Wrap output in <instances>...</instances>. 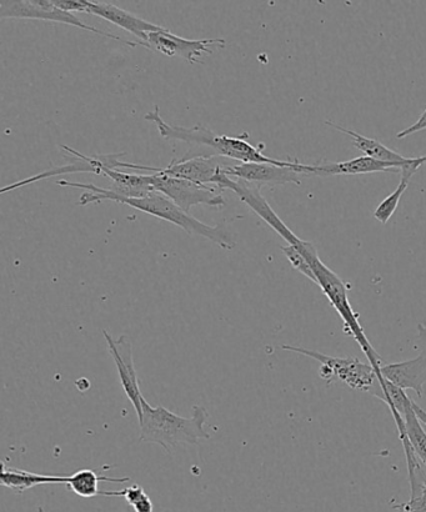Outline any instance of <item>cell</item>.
Instances as JSON below:
<instances>
[{"label": "cell", "instance_id": "obj_5", "mask_svg": "<svg viewBox=\"0 0 426 512\" xmlns=\"http://www.w3.org/2000/svg\"><path fill=\"white\" fill-rule=\"evenodd\" d=\"M282 349L290 351V353L308 356L322 364L319 375L328 384L333 381H342L350 389L372 393L375 383H378V374L374 366L362 363L357 358H335V356L319 353V351L293 345H283Z\"/></svg>", "mask_w": 426, "mask_h": 512}, {"label": "cell", "instance_id": "obj_20", "mask_svg": "<svg viewBox=\"0 0 426 512\" xmlns=\"http://www.w3.org/2000/svg\"><path fill=\"white\" fill-rule=\"evenodd\" d=\"M403 419L405 423V435H407L409 444L412 446L415 455L418 456L420 463L426 466V433L422 421H420L417 414H415L413 404L405 411Z\"/></svg>", "mask_w": 426, "mask_h": 512}, {"label": "cell", "instance_id": "obj_21", "mask_svg": "<svg viewBox=\"0 0 426 512\" xmlns=\"http://www.w3.org/2000/svg\"><path fill=\"white\" fill-rule=\"evenodd\" d=\"M282 252L287 256L289 263L292 264L295 270H298L300 274L307 276L309 280L317 284V278H315L312 266H310L308 260L304 258V255L297 248L293 247V245H287V247H282Z\"/></svg>", "mask_w": 426, "mask_h": 512}, {"label": "cell", "instance_id": "obj_6", "mask_svg": "<svg viewBox=\"0 0 426 512\" xmlns=\"http://www.w3.org/2000/svg\"><path fill=\"white\" fill-rule=\"evenodd\" d=\"M0 18L47 20V22L73 25V27L87 30V32L118 40V42L129 45V47L132 48L142 45V47L150 49L147 43L132 42V40L124 39L118 37V35L90 27V25L85 24L83 20H80L77 15L64 12V10L55 7L52 0H20V2H14V0H12V2H0Z\"/></svg>", "mask_w": 426, "mask_h": 512}, {"label": "cell", "instance_id": "obj_27", "mask_svg": "<svg viewBox=\"0 0 426 512\" xmlns=\"http://www.w3.org/2000/svg\"><path fill=\"white\" fill-rule=\"evenodd\" d=\"M413 409L415 411V414H417L418 419L422 421V424L426 426V411L422 408V406H419L415 401L413 400Z\"/></svg>", "mask_w": 426, "mask_h": 512}, {"label": "cell", "instance_id": "obj_18", "mask_svg": "<svg viewBox=\"0 0 426 512\" xmlns=\"http://www.w3.org/2000/svg\"><path fill=\"white\" fill-rule=\"evenodd\" d=\"M130 478H107V476L99 475L97 470L82 469L69 475L67 488L72 490L75 495L83 499H92L100 496L102 491L99 490V483L124 484L128 483Z\"/></svg>", "mask_w": 426, "mask_h": 512}, {"label": "cell", "instance_id": "obj_19", "mask_svg": "<svg viewBox=\"0 0 426 512\" xmlns=\"http://www.w3.org/2000/svg\"><path fill=\"white\" fill-rule=\"evenodd\" d=\"M424 164H426V155L425 157L415 158L412 164H408L407 167L400 170L402 179H400L399 187L393 194H390L387 199H384L377 209H375V219L379 220L382 224H387L389 222L390 218H392L394 213L397 212L400 200H402L404 193L407 192L409 180L412 179L413 175L417 173L418 169L423 167Z\"/></svg>", "mask_w": 426, "mask_h": 512}, {"label": "cell", "instance_id": "obj_9", "mask_svg": "<svg viewBox=\"0 0 426 512\" xmlns=\"http://www.w3.org/2000/svg\"><path fill=\"white\" fill-rule=\"evenodd\" d=\"M105 341H107L109 353L113 356L114 363L117 365L120 384L124 393L127 394L130 403L134 406L138 421L142 419L144 396L140 391L137 370H135L133 359V345L128 336L122 335L114 339L107 330H103Z\"/></svg>", "mask_w": 426, "mask_h": 512}, {"label": "cell", "instance_id": "obj_10", "mask_svg": "<svg viewBox=\"0 0 426 512\" xmlns=\"http://www.w3.org/2000/svg\"><path fill=\"white\" fill-rule=\"evenodd\" d=\"M147 44L167 57H180L190 64H197L202 54H213L212 47L224 48V39H185L170 32L169 29L149 33Z\"/></svg>", "mask_w": 426, "mask_h": 512}, {"label": "cell", "instance_id": "obj_17", "mask_svg": "<svg viewBox=\"0 0 426 512\" xmlns=\"http://www.w3.org/2000/svg\"><path fill=\"white\" fill-rule=\"evenodd\" d=\"M325 124L329 125V127L339 130V132L349 135V137L353 139L354 147L359 149L360 152H363L365 157H369L375 160H379V162L385 163H408L410 160V158H405L402 154L394 152V150L385 147V145L378 142V140L364 137L362 134L353 132V130H349L344 127H340V125L329 122V120H325Z\"/></svg>", "mask_w": 426, "mask_h": 512}, {"label": "cell", "instance_id": "obj_3", "mask_svg": "<svg viewBox=\"0 0 426 512\" xmlns=\"http://www.w3.org/2000/svg\"><path fill=\"white\" fill-rule=\"evenodd\" d=\"M142 406L143 415L139 421L142 443L157 444L170 454L180 444L197 445L200 440L210 439L205 430L209 414L203 406H193L192 418H183L162 405L154 408L145 398Z\"/></svg>", "mask_w": 426, "mask_h": 512}, {"label": "cell", "instance_id": "obj_4", "mask_svg": "<svg viewBox=\"0 0 426 512\" xmlns=\"http://www.w3.org/2000/svg\"><path fill=\"white\" fill-rule=\"evenodd\" d=\"M293 247L297 248L312 266L315 278H317V285L322 289L323 294L327 296L330 304L333 305V308L337 310L343 320L345 333L353 336L360 349L367 356L369 364L373 365L375 370H379L382 366V358H380L377 350L373 348V345L369 343L363 326L359 323V316L350 305L347 284L323 263L313 243L304 242L299 238L297 243L293 244Z\"/></svg>", "mask_w": 426, "mask_h": 512}, {"label": "cell", "instance_id": "obj_2", "mask_svg": "<svg viewBox=\"0 0 426 512\" xmlns=\"http://www.w3.org/2000/svg\"><path fill=\"white\" fill-rule=\"evenodd\" d=\"M145 120L153 123L158 128L160 137L167 140H180L184 143L205 145L213 149L219 157L237 160L240 163H264L279 165V167L295 168L297 162H283L263 154L264 145L254 147L248 142L249 134L244 133L240 137H229L214 133L202 124L194 125L192 128L179 127L165 122L160 115L158 105H155L152 112L145 115Z\"/></svg>", "mask_w": 426, "mask_h": 512}, {"label": "cell", "instance_id": "obj_7", "mask_svg": "<svg viewBox=\"0 0 426 512\" xmlns=\"http://www.w3.org/2000/svg\"><path fill=\"white\" fill-rule=\"evenodd\" d=\"M152 187L155 192L165 195L189 213L190 209L197 205L223 208L225 200L222 193L224 189L213 185L198 184L189 180L165 177V175L152 174Z\"/></svg>", "mask_w": 426, "mask_h": 512}, {"label": "cell", "instance_id": "obj_26", "mask_svg": "<svg viewBox=\"0 0 426 512\" xmlns=\"http://www.w3.org/2000/svg\"><path fill=\"white\" fill-rule=\"evenodd\" d=\"M135 512H153V503L148 495L133 506Z\"/></svg>", "mask_w": 426, "mask_h": 512}, {"label": "cell", "instance_id": "obj_24", "mask_svg": "<svg viewBox=\"0 0 426 512\" xmlns=\"http://www.w3.org/2000/svg\"><path fill=\"white\" fill-rule=\"evenodd\" d=\"M426 129V109L423 114L420 115V118L413 125H410L409 128L402 130V132L397 134L398 139H404L409 137V135L422 132V130Z\"/></svg>", "mask_w": 426, "mask_h": 512}, {"label": "cell", "instance_id": "obj_23", "mask_svg": "<svg viewBox=\"0 0 426 512\" xmlns=\"http://www.w3.org/2000/svg\"><path fill=\"white\" fill-rule=\"evenodd\" d=\"M55 7L64 10V12H84L87 13L89 0H52Z\"/></svg>", "mask_w": 426, "mask_h": 512}, {"label": "cell", "instance_id": "obj_8", "mask_svg": "<svg viewBox=\"0 0 426 512\" xmlns=\"http://www.w3.org/2000/svg\"><path fill=\"white\" fill-rule=\"evenodd\" d=\"M225 162L218 157H194L173 160L165 168L147 167L132 163H118V169L139 170V172L165 175V177L189 180L198 184H214L220 170L225 167Z\"/></svg>", "mask_w": 426, "mask_h": 512}, {"label": "cell", "instance_id": "obj_12", "mask_svg": "<svg viewBox=\"0 0 426 512\" xmlns=\"http://www.w3.org/2000/svg\"><path fill=\"white\" fill-rule=\"evenodd\" d=\"M62 149L65 153L72 154L77 159L73 160L72 163L64 165V167L47 170V172L34 175L32 178L24 179L22 182L8 185V187H4L2 189V194L9 192V190L23 188L25 185L39 182V180L57 177V175L60 174L93 173L102 175L104 167L118 169V163L120 162L119 158L127 155V153L109 155L99 154L97 157H87V155L80 154L77 150L67 147V145H62Z\"/></svg>", "mask_w": 426, "mask_h": 512}, {"label": "cell", "instance_id": "obj_11", "mask_svg": "<svg viewBox=\"0 0 426 512\" xmlns=\"http://www.w3.org/2000/svg\"><path fill=\"white\" fill-rule=\"evenodd\" d=\"M298 162L295 168L279 167L274 164L264 163H240L235 165H225L223 173L228 177L243 180L249 184L257 185L262 188L263 185H283V184H302L303 174L298 172ZM307 177V175H305Z\"/></svg>", "mask_w": 426, "mask_h": 512}, {"label": "cell", "instance_id": "obj_13", "mask_svg": "<svg viewBox=\"0 0 426 512\" xmlns=\"http://www.w3.org/2000/svg\"><path fill=\"white\" fill-rule=\"evenodd\" d=\"M415 158H410L408 163H385L369 157H358L348 162L305 165L298 164V172L303 175H319V177H330V175H359L375 172H388V170H402L408 164H412Z\"/></svg>", "mask_w": 426, "mask_h": 512}, {"label": "cell", "instance_id": "obj_14", "mask_svg": "<svg viewBox=\"0 0 426 512\" xmlns=\"http://www.w3.org/2000/svg\"><path fill=\"white\" fill-rule=\"evenodd\" d=\"M385 379L403 390H413L422 398L426 384V358L420 354L418 358L380 366L378 381Z\"/></svg>", "mask_w": 426, "mask_h": 512}, {"label": "cell", "instance_id": "obj_22", "mask_svg": "<svg viewBox=\"0 0 426 512\" xmlns=\"http://www.w3.org/2000/svg\"><path fill=\"white\" fill-rule=\"evenodd\" d=\"M394 512H426V481L422 488L410 493L408 503L394 505Z\"/></svg>", "mask_w": 426, "mask_h": 512}, {"label": "cell", "instance_id": "obj_25", "mask_svg": "<svg viewBox=\"0 0 426 512\" xmlns=\"http://www.w3.org/2000/svg\"><path fill=\"white\" fill-rule=\"evenodd\" d=\"M417 340L420 354L425 355L426 358V320L422 321V323L418 325Z\"/></svg>", "mask_w": 426, "mask_h": 512}, {"label": "cell", "instance_id": "obj_15", "mask_svg": "<svg viewBox=\"0 0 426 512\" xmlns=\"http://www.w3.org/2000/svg\"><path fill=\"white\" fill-rule=\"evenodd\" d=\"M87 13L97 15V17L108 20V22L117 25V27L127 30V32L134 34L143 43H147V35L149 33L167 29L150 23L148 20L137 17V15L110 3L89 2Z\"/></svg>", "mask_w": 426, "mask_h": 512}, {"label": "cell", "instance_id": "obj_16", "mask_svg": "<svg viewBox=\"0 0 426 512\" xmlns=\"http://www.w3.org/2000/svg\"><path fill=\"white\" fill-rule=\"evenodd\" d=\"M69 476L40 475L22 469L8 468L2 463V476L0 483L14 493L23 494L24 491L39 485L67 484Z\"/></svg>", "mask_w": 426, "mask_h": 512}, {"label": "cell", "instance_id": "obj_1", "mask_svg": "<svg viewBox=\"0 0 426 512\" xmlns=\"http://www.w3.org/2000/svg\"><path fill=\"white\" fill-rule=\"evenodd\" d=\"M57 184L60 187L87 190L79 198L78 204L82 207L110 200V202L128 205L130 208L153 215L155 218L167 220V222L183 229L184 232L200 235V237L210 240V242L217 244L219 248L224 250H232L235 247L234 239L227 229L220 227V225L210 227V225L199 222L198 219L184 212L177 204L159 192H152L143 198H124L110 189L99 188L93 184L74 183L68 182V180H58Z\"/></svg>", "mask_w": 426, "mask_h": 512}]
</instances>
